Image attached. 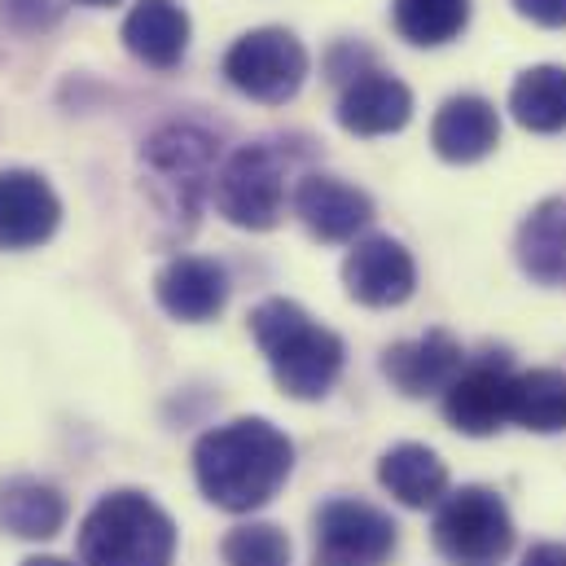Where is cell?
Returning <instances> with one entry per match:
<instances>
[{
  "label": "cell",
  "instance_id": "cell-1",
  "mask_svg": "<svg viewBox=\"0 0 566 566\" xmlns=\"http://www.w3.org/2000/svg\"><path fill=\"white\" fill-rule=\"evenodd\" d=\"M294 465V443L269 418H238L193 443V479L216 510L251 514L269 505Z\"/></svg>",
  "mask_w": 566,
  "mask_h": 566
},
{
  "label": "cell",
  "instance_id": "cell-2",
  "mask_svg": "<svg viewBox=\"0 0 566 566\" xmlns=\"http://www.w3.org/2000/svg\"><path fill=\"white\" fill-rule=\"evenodd\" d=\"M251 334L290 400H321L343 374V338L290 298H264L251 312Z\"/></svg>",
  "mask_w": 566,
  "mask_h": 566
},
{
  "label": "cell",
  "instance_id": "cell-3",
  "mask_svg": "<svg viewBox=\"0 0 566 566\" xmlns=\"http://www.w3.org/2000/svg\"><path fill=\"white\" fill-rule=\"evenodd\" d=\"M84 566H171L176 523L145 492H106L80 527Z\"/></svg>",
  "mask_w": 566,
  "mask_h": 566
},
{
  "label": "cell",
  "instance_id": "cell-4",
  "mask_svg": "<svg viewBox=\"0 0 566 566\" xmlns=\"http://www.w3.org/2000/svg\"><path fill=\"white\" fill-rule=\"evenodd\" d=\"M434 549L448 566H501L514 549V518L492 488H461L434 514Z\"/></svg>",
  "mask_w": 566,
  "mask_h": 566
},
{
  "label": "cell",
  "instance_id": "cell-5",
  "mask_svg": "<svg viewBox=\"0 0 566 566\" xmlns=\"http://www.w3.org/2000/svg\"><path fill=\"white\" fill-rule=\"evenodd\" d=\"M142 163L149 171V189H154L158 207L189 224L207 193L211 167H216V142L193 124H171L149 137Z\"/></svg>",
  "mask_w": 566,
  "mask_h": 566
},
{
  "label": "cell",
  "instance_id": "cell-6",
  "mask_svg": "<svg viewBox=\"0 0 566 566\" xmlns=\"http://www.w3.org/2000/svg\"><path fill=\"white\" fill-rule=\"evenodd\" d=\"M216 211L238 229H273L285 207V158L273 145H242L211 185Z\"/></svg>",
  "mask_w": 566,
  "mask_h": 566
},
{
  "label": "cell",
  "instance_id": "cell-7",
  "mask_svg": "<svg viewBox=\"0 0 566 566\" xmlns=\"http://www.w3.org/2000/svg\"><path fill=\"white\" fill-rule=\"evenodd\" d=\"M224 75L251 102L282 106L307 80V49L285 27H260V31H247L224 53Z\"/></svg>",
  "mask_w": 566,
  "mask_h": 566
},
{
  "label": "cell",
  "instance_id": "cell-8",
  "mask_svg": "<svg viewBox=\"0 0 566 566\" xmlns=\"http://www.w3.org/2000/svg\"><path fill=\"white\" fill-rule=\"evenodd\" d=\"M396 554V523L369 505L338 496L316 514V566H378Z\"/></svg>",
  "mask_w": 566,
  "mask_h": 566
},
{
  "label": "cell",
  "instance_id": "cell-9",
  "mask_svg": "<svg viewBox=\"0 0 566 566\" xmlns=\"http://www.w3.org/2000/svg\"><path fill=\"white\" fill-rule=\"evenodd\" d=\"M510 391H514V374L505 356H488L474 360L457 374V382L443 391V418L457 426L461 434H496L510 422Z\"/></svg>",
  "mask_w": 566,
  "mask_h": 566
},
{
  "label": "cell",
  "instance_id": "cell-10",
  "mask_svg": "<svg viewBox=\"0 0 566 566\" xmlns=\"http://www.w3.org/2000/svg\"><path fill=\"white\" fill-rule=\"evenodd\" d=\"M343 285L365 307H400L418 290V264L396 238H365L343 260Z\"/></svg>",
  "mask_w": 566,
  "mask_h": 566
},
{
  "label": "cell",
  "instance_id": "cell-11",
  "mask_svg": "<svg viewBox=\"0 0 566 566\" xmlns=\"http://www.w3.org/2000/svg\"><path fill=\"white\" fill-rule=\"evenodd\" d=\"M62 202L40 171H0V251H31L53 238Z\"/></svg>",
  "mask_w": 566,
  "mask_h": 566
},
{
  "label": "cell",
  "instance_id": "cell-12",
  "mask_svg": "<svg viewBox=\"0 0 566 566\" xmlns=\"http://www.w3.org/2000/svg\"><path fill=\"white\" fill-rule=\"evenodd\" d=\"M461 369H465V352L448 329H430L422 338H409V343H396L382 352V374L409 400L443 396Z\"/></svg>",
  "mask_w": 566,
  "mask_h": 566
},
{
  "label": "cell",
  "instance_id": "cell-13",
  "mask_svg": "<svg viewBox=\"0 0 566 566\" xmlns=\"http://www.w3.org/2000/svg\"><path fill=\"white\" fill-rule=\"evenodd\" d=\"M294 211L321 242H352L374 220L369 193L338 176H303L294 189Z\"/></svg>",
  "mask_w": 566,
  "mask_h": 566
},
{
  "label": "cell",
  "instance_id": "cell-14",
  "mask_svg": "<svg viewBox=\"0 0 566 566\" xmlns=\"http://www.w3.org/2000/svg\"><path fill=\"white\" fill-rule=\"evenodd\" d=\"M413 119V93L387 71L356 75L338 97V124L352 137H391Z\"/></svg>",
  "mask_w": 566,
  "mask_h": 566
},
{
  "label": "cell",
  "instance_id": "cell-15",
  "mask_svg": "<svg viewBox=\"0 0 566 566\" xmlns=\"http://www.w3.org/2000/svg\"><path fill=\"white\" fill-rule=\"evenodd\" d=\"M154 294H158V303H163L167 316H176L185 325H202V321H211V316L224 312V303H229V273L216 260L176 255L158 273Z\"/></svg>",
  "mask_w": 566,
  "mask_h": 566
},
{
  "label": "cell",
  "instance_id": "cell-16",
  "mask_svg": "<svg viewBox=\"0 0 566 566\" xmlns=\"http://www.w3.org/2000/svg\"><path fill=\"white\" fill-rule=\"evenodd\" d=\"M501 142V119H496V106L474 97V93H461V97H448L430 124V145L439 158L448 163H479L488 158Z\"/></svg>",
  "mask_w": 566,
  "mask_h": 566
},
{
  "label": "cell",
  "instance_id": "cell-17",
  "mask_svg": "<svg viewBox=\"0 0 566 566\" xmlns=\"http://www.w3.org/2000/svg\"><path fill=\"white\" fill-rule=\"evenodd\" d=\"M124 44L145 66H176L189 49V13L180 0H137L124 18Z\"/></svg>",
  "mask_w": 566,
  "mask_h": 566
},
{
  "label": "cell",
  "instance_id": "cell-18",
  "mask_svg": "<svg viewBox=\"0 0 566 566\" xmlns=\"http://www.w3.org/2000/svg\"><path fill=\"white\" fill-rule=\"evenodd\" d=\"M66 523V496L40 479L0 483V527L18 541H53Z\"/></svg>",
  "mask_w": 566,
  "mask_h": 566
},
{
  "label": "cell",
  "instance_id": "cell-19",
  "mask_svg": "<svg viewBox=\"0 0 566 566\" xmlns=\"http://www.w3.org/2000/svg\"><path fill=\"white\" fill-rule=\"evenodd\" d=\"M378 479H382V488H387L400 505H409V510L439 505L443 492H448V465H443L439 452H430L426 443H396L391 452H382Z\"/></svg>",
  "mask_w": 566,
  "mask_h": 566
},
{
  "label": "cell",
  "instance_id": "cell-20",
  "mask_svg": "<svg viewBox=\"0 0 566 566\" xmlns=\"http://www.w3.org/2000/svg\"><path fill=\"white\" fill-rule=\"evenodd\" d=\"M518 264L527 277L566 285V198L541 202L518 229Z\"/></svg>",
  "mask_w": 566,
  "mask_h": 566
},
{
  "label": "cell",
  "instance_id": "cell-21",
  "mask_svg": "<svg viewBox=\"0 0 566 566\" xmlns=\"http://www.w3.org/2000/svg\"><path fill=\"white\" fill-rule=\"evenodd\" d=\"M510 111L532 133L566 128V66H532L510 88Z\"/></svg>",
  "mask_w": 566,
  "mask_h": 566
},
{
  "label": "cell",
  "instance_id": "cell-22",
  "mask_svg": "<svg viewBox=\"0 0 566 566\" xmlns=\"http://www.w3.org/2000/svg\"><path fill=\"white\" fill-rule=\"evenodd\" d=\"M510 422L523 426V430H536V434L566 430V374H558V369L514 374Z\"/></svg>",
  "mask_w": 566,
  "mask_h": 566
},
{
  "label": "cell",
  "instance_id": "cell-23",
  "mask_svg": "<svg viewBox=\"0 0 566 566\" xmlns=\"http://www.w3.org/2000/svg\"><path fill=\"white\" fill-rule=\"evenodd\" d=\"M391 18H396V31L409 40V44H448L465 31L470 22V0H396L391 4Z\"/></svg>",
  "mask_w": 566,
  "mask_h": 566
},
{
  "label": "cell",
  "instance_id": "cell-24",
  "mask_svg": "<svg viewBox=\"0 0 566 566\" xmlns=\"http://www.w3.org/2000/svg\"><path fill=\"white\" fill-rule=\"evenodd\" d=\"M224 566H290V541L273 523H247L224 536Z\"/></svg>",
  "mask_w": 566,
  "mask_h": 566
},
{
  "label": "cell",
  "instance_id": "cell-25",
  "mask_svg": "<svg viewBox=\"0 0 566 566\" xmlns=\"http://www.w3.org/2000/svg\"><path fill=\"white\" fill-rule=\"evenodd\" d=\"M0 13L22 27V31H35V27H49L53 22V4L49 0H0Z\"/></svg>",
  "mask_w": 566,
  "mask_h": 566
},
{
  "label": "cell",
  "instance_id": "cell-26",
  "mask_svg": "<svg viewBox=\"0 0 566 566\" xmlns=\"http://www.w3.org/2000/svg\"><path fill=\"white\" fill-rule=\"evenodd\" d=\"M514 9L541 27H566V0H514Z\"/></svg>",
  "mask_w": 566,
  "mask_h": 566
},
{
  "label": "cell",
  "instance_id": "cell-27",
  "mask_svg": "<svg viewBox=\"0 0 566 566\" xmlns=\"http://www.w3.org/2000/svg\"><path fill=\"white\" fill-rule=\"evenodd\" d=\"M523 566H566V545H536Z\"/></svg>",
  "mask_w": 566,
  "mask_h": 566
},
{
  "label": "cell",
  "instance_id": "cell-28",
  "mask_svg": "<svg viewBox=\"0 0 566 566\" xmlns=\"http://www.w3.org/2000/svg\"><path fill=\"white\" fill-rule=\"evenodd\" d=\"M22 566H71L66 558H27Z\"/></svg>",
  "mask_w": 566,
  "mask_h": 566
},
{
  "label": "cell",
  "instance_id": "cell-29",
  "mask_svg": "<svg viewBox=\"0 0 566 566\" xmlns=\"http://www.w3.org/2000/svg\"><path fill=\"white\" fill-rule=\"evenodd\" d=\"M75 4H88V9H106V4H119V0H75Z\"/></svg>",
  "mask_w": 566,
  "mask_h": 566
}]
</instances>
